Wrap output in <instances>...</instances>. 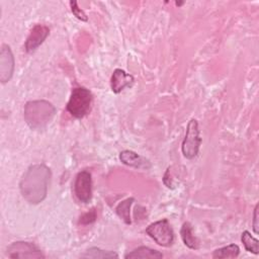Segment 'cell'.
Listing matches in <instances>:
<instances>
[{"label":"cell","instance_id":"obj_1","mask_svg":"<svg viewBox=\"0 0 259 259\" xmlns=\"http://www.w3.org/2000/svg\"><path fill=\"white\" fill-rule=\"evenodd\" d=\"M51 177L52 172L45 164L31 165L25 171L19 183L23 198L31 204L41 202L47 196Z\"/></svg>","mask_w":259,"mask_h":259},{"label":"cell","instance_id":"obj_2","mask_svg":"<svg viewBox=\"0 0 259 259\" xmlns=\"http://www.w3.org/2000/svg\"><path fill=\"white\" fill-rule=\"evenodd\" d=\"M56 107L47 100L28 101L24 106V120L32 130H44L56 114Z\"/></svg>","mask_w":259,"mask_h":259},{"label":"cell","instance_id":"obj_3","mask_svg":"<svg viewBox=\"0 0 259 259\" xmlns=\"http://www.w3.org/2000/svg\"><path fill=\"white\" fill-rule=\"evenodd\" d=\"M92 100V93L87 88L76 87L67 103V110L74 117L82 118L90 111Z\"/></svg>","mask_w":259,"mask_h":259},{"label":"cell","instance_id":"obj_4","mask_svg":"<svg viewBox=\"0 0 259 259\" xmlns=\"http://www.w3.org/2000/svg\"><path fill=\"white\" fill-rule=\"evenodd\" d=\"M200 144H201V139L199 137L198 122L196 119L192 118L187 123L185 137L181 146V151L183 156L187 159L195 158L198 154Z\"/></svg>","mask_w":259,"mask_h":259},{"label":"cell","instance_id":"obj_5","mask_svg":"<svg viewBox=\"0 0 259 259\" xmlns=\"http://www.w3.org/2000/svg\"><path fill=\"white\" fill-rule=\"evenodd\" d=\"M146 233L162 247H170L174 242V232L166 219L151 224Z\"/></svg>","mask_w":259,"mask_h":259},{"label":"cell","instance_id":"obj_6","mask_svg":"<svg viewBox=\"0 0 259 259\" xmlns=\"http://www.w3.org/2000/svg\"><path fill=\"white\" fill-rule=\"evenodd\" d=\"M7 256L16 259H30V258H45L42 252L32 243L29 242H14L7 248Z\"/></svg>","mask_w":259,"mask_h":259},{"label":"cell","instance_id":"obj_7","mask_svg":"<svg viewBox=\"0 0 259 259\" xmlns=\"http://www.w3.org/2000/svg\"><path fill=\"white\" fill-rule=\"evenodd\" d=\"M74 192L79 201L87 203L92 198V178L87 170L79 172L74 183Z\"/></svg>","mask_w":259,"mask_h":259},{"label":"cell","instance_id":"obj_8","mask_svg":"<svg viewBox=\"0 0 259 259\" xmlns=\"http://www.w3.org/2000/svg\"><path fill=\"white\" fill-rule=\"evenodd\" d=\"M14 57L7 45H2L0 50V81L6 83L13 75Z\"/></svg>","mask_w":259,"mask_h":259},{"label":"cell","instance_id":"obj_9","mask_svg":"<svg viewBox=\"0 0 259 259\" xmlns=\"http://www.w3.org/2000/svg\"><path fill=\"white\" fill-rule=\"evenodd\" d=\"M49 33H50V29L48 26L42 25V24L34 25L31 28V30L25 40V45H24L25 51L27 53L34 52L45 41V39L47 38Z\"/></svg>","mask_w":259,"mask_h":259},{"label":"cell","instance_id":"obj_10","mask_svg":"<svg viewBox=\"0 0 259 259\" xmlns=\"http://www.w3.org/2000/svg\"><path fill=\"white\" fill-rule=\"evenodd\" d=\"M119 160L130 167H134L137 169H144L147 170L151 168V163L148 159L145 157L139 155L138 153L131 151V150H124L119 153Z\"/></svg>","mask_w":259,"mask_h":259},{"label":"cell","instance_id":"obj_11","mask_svg":"<svg viewBox=\"0 0 259 259\" xmlns=\"http://www.w3.org/2000/svg\"><path fill=\"white\" fill-rule=\"evenodd\" d=\"M134 77L121 69H115L110 79V87L114 93H119L126 87L132 86Z\"/></svg>","mask_w":259,"mask_h":259},{"label":"cell","instance_id":"obj_12","mask_svg":"<svg viewBox=\"0 0 259 259\" xmlns=\"http://www.w3.org/2000/svg\"><path fill=\"white\" fill-rule=\"evenodd\" d=\"M180 235L183 243L190 249L196 250L199 248V242L192 233V228L189 223H184L180 230Z\"/></svg>","mask_w":259,"mask_h":259},{"label":"cell","instance_id":"obj_13","mask_svg":"<svg viewBox=\"0 0 259 259\" xmlns=\"http://www.w3.org/2000/svg\"><path fill=\"white\" fill-rule=\"evenodd\" d=\"M163 254L155 249H151L146 246L139 247L132 251L131 253L125 255V258H150V259H157L162 258Z\"/></svg>","mask_w":259,"mask_h":259},{"label":"cell","instance_id":"obj_14","mask_svg":"<svg viewBox=\"0 0 259 259\" xmlns=\"http://www.w3.org/2000/svg\"><path fill=\"white\" fill-rule=\"evenodd\" d=\"M134 201H135V199L133 197H130V198H126V199L122 200L121 202H119L117 204V206L115 207L116 214L126 225H131L132 224V220H131V206H132Z\"/></svg>","mask_w":259,"mask_h":259},{"label":"cell","instance_id":"obj_15","mask_svg":"<svg viewBox=\"0 0 259 259\" xmlns=\"http://www.w3.org/2000/svg\"><path fill=\"white\" fill-rule=\"evenodd\" d=\"M240 254V248L236 244H231L229 246L219 248L213 251L212 253V258H236Z\"/></svg>","mask_w":259,"mask_h":259},{"label":"cell","instance_id":"obj_16","mask_svg":"<svg viewBox=\"0 0 259 259\" xmlns=\"http://www.w3.org/2000/svg\"><path fill=\"white\" fill-rule=\"evenodd\" d=\"M241 241L245 247V249L248 252H251L253 254H258L259 252V241L254 238L250 232L244 231L241 236Z\"/></svg>","mask_w":259,"mask_h":259},{"label":"cell","instance_id":"obj_17","mask_svg":"<svg viewBox=\"0 0 259 259\" xmlns=\"http://www.w3.org/2000/svg\"><path fill=\"white\" fill-rule=\"evenodd\" d=\"M82 258H117L118 255L113 251H105L96 247L88 249L83 255Z\"/></svg>","mask_w":259,"mask_h":259},{"label":"cell","instance_id":"obj_18","mask_svg":"<svg viewBox=\"0 0 259 259\" xmlns=\"http://www.w3.org/2000/svg\"><path fill=\"white\" fill-rule=\"evenodd\" d=\"M70 7H71V11H72L73 15L76 18H78L81 21H87L88 20L87 15L84 13V11L81 8H79L77 1H70Z\"/></svg>","mask_w":259,"mask_h":259},{"label":"cell","instance_id":"obj_19","mask_svg":"<svg viewBox=\"0 0 259 259\" xmlns=\"http://www.w3.org/2000/svg\"><path fill=\"white\" fill-rule=\"evenodd\" d=\"M96 220V211L94 208H92L91 210H89L88 212L84 213L81 218H80V224H83V225H88V224H91L93 223L94 221Z\"/></svg>","mask_w":259,"mask_h":259},{"label":"cell","instance_id":"obj_20","mask_svg":"<svg viewBox=\"0 0 259 259\" xmlns=\"http://www.w3.org/2000/svg\"><path fill=\"white\" fill-rule=\"evenodd\" d=\"M258 208H259V205L256 204L255 209H254V214H253V231H254L255 234L259 233V230H258Z\"/></svg>","mask_w":259,"mask_h":259}]
</instances>
